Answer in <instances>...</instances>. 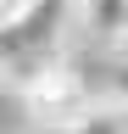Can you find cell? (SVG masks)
Masks as SVG:
<instances>
[{
	"label": "cell",
	"mask_w": 128,
	"mask_h": 134,
	"mask_svg": "<svg viewBox=\"0 0 128 134\" xmlns=\"http://www.w3.org/2000/svg\"><path fill=\"white\" fill-rule=\"evenodd\" d=\"M78 28L89 39H123L128 34V0H78Z\"/></svg>",
	"instance_id": "2"
},
{
	"label": "cell",
	"mask_w": 128,
	"mask_h": 134,
	"mask_svg": "<svg viewBox=\"0 0 128 134\" xmlns=\"http://www.w3.org/2000/svg\"><path fill=\"white\" fill-rule=\"evenodd\" d=\"M106 106H117V112H128V56L106 67Z\"/></svg>",
	"instance_id": "4"
},
{
	"label": "cell",
	"mask_w": 128,
	"mask_h": 134,
	"mask_svg": "<svg viewBox=\"0 0 128 134\" xmlns=\"http://www.w3.org/2000/svg\"><path fill=\"white\" fill-rule=\"evenodd\" d=\"M28 6H34V0H0V23H11V17L28 11Z\"/></svg>",
	"instance_id": "5"
},
{
	"label": "cell",
	"mask_w": 128,
	"mask_h": 134,
	"mask_svg": "<svg viewBox=\"0 0 128 134\" xmlns=\"http://www.w3.org/2000/svg\"><path fill=\"white\" fill-rule=\"evenodd\" d=\"M67 134H128V112L106 106V100H95V106H89L84 117H78V123H72Z\"/></svg>",
	"instance_id": "3"
},
{
	"label": "cell",
	"mask_w": 128,
	"mask_h": 134,
	"mask_svg": "<svg viewBox=\"0 0 128 134\" xmlns=\"http://www.w3.org/2000/svg\"><path fill=\"white\" fill-rule=\"evenodd\" d=\"M22 106H28L34 123L72 129L78 117L95 106V95H89V84H84L78 67H67V62H39L34 73L22 78Z\"/></svg>",
	"instance_id": "1"
}]
</instances>
